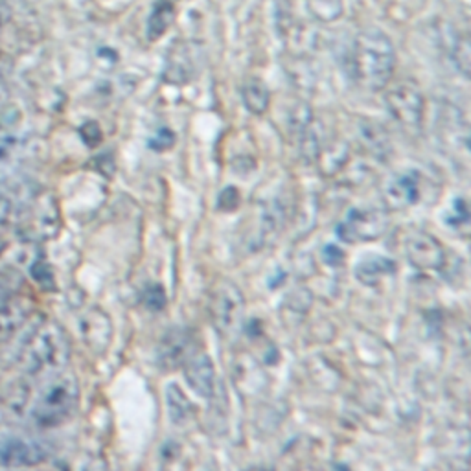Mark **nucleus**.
Segmentation results:
<instances>
[{
  "label": "nucleus",
  "mask_w": 471,
  "mask_h": 471,
  "mask_svg": "<svg viewBox=\"0 0 471 471\" xmlns=\"http://www.w3.org/2000/svg\"><path fill=\"white\" fill-rule=\"evenodd\" d=\"M396 68L395 45L379 30L357 34L352 48V74L356 84L370 93L385 91Z\"/></svg>",
  "instance_id": "nucleus-1"
},
{
  "label": "nucleus",
  "mask_w": 471,
  "mask_h": 471,
  "mask_svg": "<svg viewBox=\"0 0 471 471\" xmlns=\"http://www.w3.org/2000/svg\"><path fill=\"white\" fill-rule=\"evenodd\" d=\"M25 370L30 376L61 370L70 357V345L57 325H41L21 350Z\"/></svg>",
  "instance_id": "nucleus-2"
},
{
  "label": "nucleus",
  "mask_w": 471,
  "mask_h": 471,
  "mask_svg": "<svg viewBox=\"0 0 471 471\" xmlns=\"http://www.w3.org/2000/svg\"><path fill=\"white\" fill-rule=\"evenodd\" d=\"M80 398V386L72 374L54 376L37 395L32 420L39 427H55L66 422Z\"/></svg>",
  "instance_id": "nucleus-3"
},
{
  "label": "nucleus",
  "mask_w": 471,
  "mask_h": 471,
  "mask_svg": "<svg viewBox=\"0 0 471 471\" xmlns=\"http://www.w3.org/2000/svg\"><path fill=\"white\" fill-rule=\"evenodd\" d=\"M208 317L223 339L234 341L238 337L246 319V298L242 289L226 278L217 280L208 295Z\"/></svg>",
  "instance_id": "nucleus-4"
},
{
  "label": "nucleus",
  "mask_w": 471,
  "mask_h": 471,
  "mask_svg": "<svg viewBox=\"0 0 471 471\" xmlns=\"http://www.w3.org/2000/svg\"><path fill=\"white\" fill-rule=\"evenodd\" d=\"M385 105L388 115L395 122L409 131L416 133L422 127L424 113H426V98L418 87V84L411 80L396 82L395 85H386L385 89Z\"/></svg>",
  "instance_id": "nucleus-5"
},
{
  "label": "nucleus",
  "mask_w": 471,
  "mask_h": 471,
  "mask_svg": "<svg viewBox=\"0 0 471 471\" xmlns=\"http://www.w3.org/2000/svg\"><path fill=\"white\" fill-rule=\"evenodd\" d=\"M388 219L381 208H352L336 226L337 238L345 244L376 242L386 232Z\"/></svg>",
  "instance_id": "nucleus-6"
},
{
  "label": "nucleus",
  "mask_w": 471,
  "mask_h": 471,
  "mask_svg": "<svg viewBox=\"0 0 471 471\" xmlns=\"http://www.w3.org/2000/svg\"><path fill=\"white\" fill-rule=\"evenodd\" d=\"M195 332L186 326L170 328L156 345V366L163 372H174L197 352Z\"/></svg>",
  "instance_id": "nucleus-7"
},
{
  "label": "nucleus",
  "mask_w": 471,
  "mask_h": 471,
  "mask_svg": "<svg viewBox=\"0 0 471 471\" xmlns=\"http://www.w3.org/2000/svg\"><path fill=\"white\" fill-rule=\"evenodd\" d=\"M407 262L418 271H438L446 264L444 246L433 234L415 230L406 240Z\"/></svg>",
  "instance_id": "nucleus-8"
},
{
  "label": "nucleus",
  "mask_w": 471,
  "mask_h": 471,
  "mask_svg": "<svg viewBox=\"0 0 471 471\" xmlns=\"http://www.w3.org/2000/svg\"><path fill=\"white\" fill-rule=\"evenodd\" d=\"M48 449L32 438L12 436L0 440V467H28L45 462Z\"/></svg>",
  "instance_id": "nucleus-9"
},
{
  "label": "nucleus",
  "mask_w": 471,
  "mask_h": 471,
  "mask_svg": "<svg viewBox=\"0 0 471 471\" xmlns=\"http://www.w3.org/2000/svg\"><path fill=\"white\" fill-rule=\"evenodd\" d=\"M422 175L415 170H406L392 177L383 192V201L388 210H406L420 201Z\"/></svg>",
  "instance_id": "nucleus-10"
},
{
  "label": "nucleus",
  "mask_w": 471,
  "mask_h": 471,
  "mask_svg": "<svg viewBox=\"0 0 471 471\" xmlns=\"http://www.w3.org/2000/svg\"><path fill=\"white\" fill-rule=\"evenodd\" d=\"M195 46L186 41H175L168 52L165 66V82L172 85H186L197 72Z\"/></svg>",
  "instance_id": "nucleus-11"
},
{
  "label": "nucleus",
  "mask_w": 471,
  "mask_h": 471,
  "mask_svg": "<svg viewBox=\"0 0 471 471\" xmlns=\"http://www.w3.org/2000/svg\"><path fill=\"white\" fill-rule=\"evenodd\" d=\"M185 377L190 388L197 396L205 400H212L215 395V368L214 361L206 352L197 350L185 365Z\"/></svg>",
  "instance_id": "nucleus-12"
},
{
  "label": "nucleus",
  "mask_w": 471,
  "mask_h": 471,
  "mask_svg": "<svg viewBox=\"0 0 471 471\" xmlns=\"http://www.w3.org/2000/svg\"><path fill=\"white\" fill-rule=\"evenodd\" d=\"M80 332L91 350H95L96 354H104L111 345L113 323L105 311L91 307L80 319Z\"/></svg>",
  "instance_id": "nucleus-13"
},
{
  "label": "nucleus",
  "mask_w": 471,
  "mask_h": 471,
  "mask_svg": "<svg viewBox=\"0 0 471 471\" xmlns=\"http://www.w3.org/2000/svg\"><path fill=\"white\" fill-rule=\"evenodd\" d=\"M30 317V302L26 298H12L0 302V343L12 339Z\"/></svg>",
  "instance_id": "nucleus-14"
},
{
  "label": "nucleus",
  "mask_w": 471,
  "mask_h": 471,
  "mask_svg": "<svg viewBox=\"0 0 471 471\" xmlns=\"http://www.w3.org/2000/svg\"><path fill=\"white\" fill-rule=\"evenodd\" d=\"M398 269L396 262L385 258V256H376L370 255L366 258H363L357 266H356V278L368 287L377 286L383 278L395 275Z\"/></svg>",
  "instance_id": "nucleus-15"
},
{
  "label": "nucleus",
  "mask_w": 471,
  "mask_h": 471,
  "mask_svg": "<svg viewBox=\"0 0 471 471\" xmlns=\"http://www.w3.org/2000/svg\"><path fill=\"white\" fill-rule=\"evenodd\" d=\"M166 406H168V416L175 427H188L195 420V407L186 398L183 388L175 383H170L166 386Z\"/></svg>",
  "instance_id": "nucleus-16"
},
{
  "label": "nucleus",
  "mask_w": 471,
  "mask_h": 471,
  "mask_svg": "<svg viewBox=\"0 0 471 471\" xmlns=\"http://www.w3.org/2000/svg\"><path fill=\"white\" fill-rule=\"evenodd\" d=\"M177 15V6L175 0H156L149 17H147V39L149 41H156L159 37H163L168 28L174 25Z\"/></svg>",
  "instance_id": "nucleus-17"
},
{
  "label": "nucleus",
  "mask_w": 471,
  "mask_h": 471,
  "mask_svg": "<svg viewBox=\"0 0 471 471\" xmlns=\"http://www.w3.org/2000/svg\"><path fill=\"white\" fill-rule=\"evenodd\" d=\"M234 379L242 390L247 386L246 392H251V395H258L260 390L266 388V374L262 372V366L253 357L236 361Z\"/></svg>",
  "instance_id": "nucleus-18"
},
{
  "label": "nucleus",
  "mask_w": 471,
  "mask_h": 471,
  "mask_svg": "<svg viewBox=\"0 0 471 471\" xmlns=\"http://www.w3.org/2000/svg\"><path fill=\"white\" fill-rule=\"evenodd\" d=\"M242 100L249 113L262 116L267 113L271 104L269 87L260 80V77H251L242 87Z\"/></svg>",
  "instance_id": "nucleus-19"
},
{
  "label": "nucleus",
  "mask_w": 471,
  "mask_h": 471,
  "mask_svg": "<svg viewBox=\"0 0 471 471\" xmlns=\"http://www.w3.org/2000/svg\"><path fill=\"white\" fill-rule=\"evenodd\" d=\"M359 133L361 138L365 142V145L374 153V155H385V151H388V135L385 131V127H381L377 122L374 120H363L359 125Z\"/></svg>",
  "instance_id": "nucleus-20"
},
{
  "label": "nucleus",
  "mask_w": 471,
  "mask_h": 471,
  "mask_svg": "<svg viewBox=\"0 0 471 471\" xmlns=\"http://www.w3.org/2000/svg\"><path fill=\"white\" fill-rule=\"evenodd\" d=\"M306 6L311 17L323 25L336 23L343 15V0H306Z\"/></svg>",
  "instance_id": "nucleus-21"
},
{
  "label": "nucleus",
  "mask_w": 471,
  "mask_h": 471,
  "mask_svg": "<svg viewBox=\"0 0 471 471\" xmlns=\"http://www.w3.org/2000/svg\"><path fill=\"white\" fill-rule=\"evenodd\" d=\"M35 225L41 230L43 238H52V236L57 232V228H59V214H57V208H55V203H54L52 197H46V199L41 201Z\"/></svg>",
  "instance_id": "nucleus-22"
},
{
  "label": "nucleus",
  "mask_w": 471,
  "mask_h": 471,
  "mask_svg": "<svg viewBox=\"0 0 471 471\" xmlns=\"http://www.w3.org/2000/svg\"><path fill=\"white\" fill-rule=\"evenodd\" d=\"M451 57L455 66L464 77H469L471 72V46L467 35H456L451 45Z\"/></svg>",
  "instance_id": "nucleus-23"
},
{
  "label": "nucleus",
  "mask_w": 471,
  "mask_h": 471,
  "mask_svg": "<svg viewBox=\"0 0 471 471\" xmlns=\"http://www.w3.org/2000/svg\"><path fill=\"white\" fill-rule=\"evenodd\" d=\"M142 302L149 311L159 313L166 307V291L161 284H149L142 293Z\"/></svg>",
  "instance_id": "nucleus-24"
},
{
  "label": "nucleus",
  "mask_w": 471,
  "mask_h": 471,
  "mask_svg": "<svg viewBox=\"0 0 471 471\" xmlns=\"http://www.w3.org/2000/svg\"><path fill=\"white\" fill-rule=\"evenodd\" d=\"M30 386L26 383H21V385H15L10 392L8 396V402H6V407L14 413V415H21L26 411L28 404H30Z\"/></svg>",
  "instance_id": "nucleus-25"
},
{
  "label": "nucleus",
  "mask_w": 471,
  "mask_h": 471,
  "mask_svg": "<svg viewBox=\"0 0 471 471\" xmlns=\"http://www.w3.org/2000/svg\"><path fill=\"white\" fill-rule=\"evenodd\" d=\"M175 140H177L175 133L172 129H168V127H163V129L156 131V135L149 140V147L153 151H166V149L174 147Z\"/></svg>",
  "instance_id": "nucleus-26"
},
{
  "label": "nucleus",
  "mask_w": 471,
  "mask_h": 471,
  "mask_svg": "<svg viewBox=\"0 0 471 471\" xmlns=\"http://www.w3.org/2000/svg\"><path fill=\"white\" fill-rule=\"evenodd\" d=\"M469 221V210H467V203L464 199H456L453 203V210L447 215V223L453 226H462L467 225Z\"/></svg>",
  "instance_id": "nucleus-27"
},
{
  "label": "nucleus",
  "mask_w": 471,
  "mask_h": 471,
  "mask_svg": "<svg viewBox=\"0 0 471 471\" xmlns=\"http://www.w3.org/2000/svg\"><path fill=\"white\" fill-rule=\"evenodd\" d=\"M240 205V194H238V188H225L219 195V208L225 210V212H230L234 208H238Z\"/></svg>",
  "instance_id": "nucleus-28"
},
{
  "label": "nucleus",
  "mask_w": 471,
  "mask_h": 471,
  "mask_svg": "<svg viewBox=\"0 0 471 471\" xmlns=\"http://www.w3.org/2000/svg\"><path fill=\"white\" fill-rule=\"evenodd\" d=\"M82 138L85 140L87 145H98L102 142V129L96 122H87L82 129H80Z\"/></svg>",
  "instance_id": "nucleus-29"
},
{
  "label": "nucleus",
  "mask_w": 471,
  "mask_h": 471,
  "mask_svg": "<svg viewBox=\"0 0 471 471\" xmlns=\"http://www.w3.org/2000/svg\"><path fill=\"white\" fill-rule=\"evenodd\" d=\"M323 258H325V262L328 264V266H332V267H339V266H343L345 264V253H343V249L341 247H337L336 244H330V246H326L325 249H323Z\"/></svg>",
  "instance_id": "nucleus-30"
},
{
  "label": "nucleus",
  "mask_w": 471,
  "mask_h": 471,
  "mask_svg": "<svg viewBox=\"0 0 471 471\" xmlns=\"http://www.w3.org/2000/svg\"><path fill=\"white\" fill-rule=\"evenodd\" d=\"M0 26H3V23H0Z\"/></svg>",
  "instance_id": "nucleus-31"
}]
</instances>
